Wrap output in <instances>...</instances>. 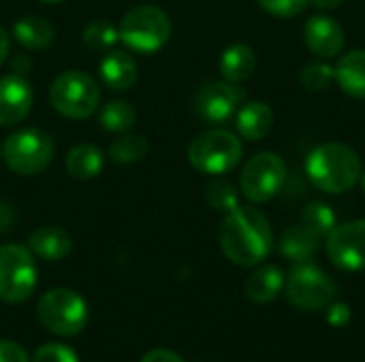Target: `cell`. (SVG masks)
<instances>
[{
	"instance_id": "38",
	"label": "cell",
	"mask_w": 365,
	"mask_h": 362,
	"mask_svg": "<svg viewBox=\"0 0 365 362\" xmlns=\"http://www.w3.org/2000/svg\"><path fill=\"white\" fill-rule=\"evenodd\" d=\"M359 183H361V192L365 194V171H361V177H359Z\"/></svg>"
},
{
	"instance_id": "5",
	"label": "cell",
	"mask_w": 365,
	"mask_h": 362,
	"mask_svg": "<svg viewBox=\"0 0 365 362\" xmlns=\"http://www.w3.org/2000/svg\"><path fill=\"white\" fill-rule=\"evenodd\" d=\"M38 322L58 337H75L88 326V303L81 294L68 288L45 292L36 305Z\"/></svg>"
},
{
	"instance_id": "16",
	"label": "cell",
	"mask_w": 365,
	"mask_h": 362,
	"mask_svg": "<svg viewBox=\"0 0 365 362\" xmlns=\"http://www.w3.org/2000/svg\"><path fill=\"white\" fill-rule=\"evenodd\" d=\"M274 126V111L267 102L250 100L242 105L235 113L237 134L246 141H261L269 134Z\"/></svg>"
},
{
	"instance_id": "7",
	"label": "cell",
	"mask_w": 365,
	"mask_h": 362,
	"mask_svg": "<svg viewBox=\"0 0 365 362\" xmlns=\"http://www.w3.org/2000/svg\"><path fill=\"white\" fill-rule=\"evenodd\" d=\"M2 158L6 166L17 175H36L53 160L51 137L38 128H24L13 132L2 145Z\"/></svg>"
},
{
	"instance_id": "39",
	"label": "cell",
	"mask_w": 365,
	"mask_h": 362,
	"mask_svg": "<svg viewBox=\"0 0 365 362\" xmlns=\"http://www.w3.org/2000/svg\"><path fill=\"white\" fill-rule=\"evenodd\" d=\"M41 2H45V4H58V2H62V0H41Z\"/></svg>"
},
{
	"instance_id": "21",
	"label": "cell",
	"mask_w": 365,
	"mask_h": 362,
	"mask_svg": "<svg viewBox=\"0 0 365 362\" xmlns=\"http://www.w3.org/2000/svg\"><path fill=\"white\" fill-rule=\"evenodd\" d=\"M56 28L49 19L38 15H26L13 23V38L26 49H47L53 43Z\"/></svg>"
},
{
	"instance_id": "13",
	"label": "cell",
	"mask_w": 365,
	"mask_h": 362,
	"mask_svg": "<svg viewBox=\"0 0 365 362\" xmlns=\"http://www.w3.org/2000/svg\"><path fill=\"white\" fill-rule=\"evenodd\" d=\"M34 94L28 79L19 73L0 77V126H17L32 109Z\"/></svg>"
},
{
	"instance_id": "30",
	"label": "cell",
	"mask_w": 365,
	"mask_h": 362,
	"mask_svg": "<svg viewBox=\"0 0 365 362\" xmlns=\"http://www.w3.org/2000/svg\"><path fill=\"white\" fill-rule=\"evenodd\" d=\"M257 2L263 11H267L274 17H282V19L299 15L310 4V0H257Z\"/></svg>"
},
{
	"instance_id": "6",
	"label": "cell",
	"mask_w": 365,
	"mask_h": 362,
	"mask_svg": "<svg viewBox=\"0 0 365 362\" xmlns=\"http://www.w3.org/2000/svg\"><path fill=\"white\" fill-rule=\"evenodd\" d=\"M51 107L71 119L90 117L101 100V87L94 77L81 70H66L49 87Z\"/></svg>"
},
{
	"instance_id": "35",
	"label": "cell",
	"mask_w": 365,
	"mask_h": 362,
	"mask_svg": "<svg viewBox=\"0 0 365 362\" xmlns=\"http://www.w3.org/2000/svg\"><path fill=\"white\" fill-rule=\"evenodd\" d=\"M13 222V211L6 203H0V230H6Z\"/></svg>"
},
{
	"instance_id": "4",
	"label": "cell",
	"mask_w": 365,
	"mask_h": 362,
	"mask_svg": "<svg viewBox=\"0 0 365 362\" xmlns=\"http://www.w3.org/2000/svg\"><path fill=\"white\" fill-rule=\"evenodd\" d=\"M244 156L242 139L225 128L201 132L188 145V162L205 175H222L233 171Z\"/></svg>"
},
{
	"instance_id": "8",
	"label": "cell",
	"mask_w": 365,
	"mask_h": 362,
	"mask_svg": "<svg viewBox=\"0 0 365 362\" xmlns=\"http://www.w3.org/2000/svg\"><path fill=\"white\" fill-rule=\"evenodd\" d=\"M36 288V265L32 252L24 245L0 247V301L24 303Z\"/></svg>"
},
{
	"instance_id": "22",
	"label": "cell",
	"mask_w": 365,
	"mask_h": 362,
	"mask_svg": "<svg viewBox=\"0 0 365 362\" xmlns=\"http://www.w3.org/2000/svg\"><path fill=\"white\" fill-rule=\"evenodd\" d=\"M255 66H257L255 51H252V47H248L244 43H235V45L227 47L218 62L220 75L225 77V81H231V83L246 81L255 73Z\"/></svg>"
},
{
	"instance_id": "28",
	"label": "cell",
	"mask_w": 365,
	"mask_h": 362,
	"mask_svg": "<svg viewBox=\"0 0 365 362\" xmlns=\"http://www.w3.org/2000/svg\"><path fill=\"white\" fill-rule=\"evenodd\" d=\"M205 203L216 209V211H225L229 213L231 209H235L240 205L237 198V190L231 181L227 179H214L212 183H207L205 188Z\"/></svg>"
},
{
	"instance_id": "3",
	"label": "cell",
	"mask_w": 365,
	"mask_h": 362,
	"mask_svg": "<svg viewBox=\"0 0 365 362\" xmlns=\"http://www.w3.org/2000/svg\"><path fill=\"white\" fill-rule=\"evenodd\" d=\"M120 41L143 55L156 53L171 38V19L154 4H141L130 9L120 23Z\"/></svg>"
},
{
	"instance_id": "34",
	"label": "cell",
	"mask_w": 365,
	"mask_h": 362,
	"mask_svg": "<svg viewBox=\"0 0 365 362\" xmlns=\"http://www.w3.org/2000/svg\"><path fill=\"white\" fill-rule=\"evenodd\" d=\"M141 362H184L182 356H178L175 352L171 350H165V348H156V350H150Z\"/></svg>"
},
{
	"instance_id": "11",
	"label": "cell",
	"mask_w": 365,
	"mask_h": 362,
	"mask_svg": "<svg viewBox=\"0 0 365 362\" xmlns=\"http://www.w3.org/2000/svg\"><path fill=\"white\" fill-rule=\"evenodd\" d=\"M246 92L231 81H210L195 96V111L205 124H227L244 105Z\"/></svg>"
},
{
	"instance_id": "37",
	"label": "cell",
	"mask_w": 365,
	"mask_h": 362,
	"mask_svg": "<svg viewBox=\"0 0 365 362\" xmlns=\"http://www.w3.org/2000/svg\"><path fill=\"white\" fill-rule=\"evenodd\" d=\"M317 9H323V11H331V9H338L342 6L346 0H310Z\"/></svg>"
},
{
	"instance_id": "2",
	"label": "cell",
	"mask_w": 365,
	"mask_h": 362,
	"mask_svg": "<svg viewBox=\"0 0 365 362\" xmlns=\"http://www.w3.org/2000/svg\"><path fill=\"white\" fill-rule=\"evenodd\" d=\"M361 158L346 143H323L310 151L306 173L310 181L327 194L349 192L361 177Z\"/></svg>"
},
{
	"instance_id": "25",
	"label": "cell",
	"mask_w": 365,
	"mask_h": 362,
	"mask_svg": "<svg viewBox=\"0 0 365 362\" xmlns=\"http://www.w3.org/2000/svg\"><path fill=\"white\" fill-rule=\"evenodd\" d=\"M120 41V30L107 19H94L83 30V45L92 51L107 53Z\"/></svg>"
},
{
	"instance_id": "29",
	"label": "cell",
	"mask_w": 365,
	"mask_h": 362,
	"mask_svg": "<svg viewBox=\"0 0 365 362\" xmlns=\"http://www.w3.org/2000/svg\"><path fill=\"white\" fill-rule=\"evenodd\" d=\"M299 79H302L306 90L321 92V90H327L329 83L336 79V68L331 64H327L325 60H314V62H308L304 66Z\"/></svg>"
},
{
	"instance_id": "18",
	"label": "cell",
	"mask_w": 365,
	"mask_h": 362,
	"mask_svg": "<svg viewBox=\"0 0 365 362\" xmlns=\"http://www.w3.org/2000/svg\"><path fill=\"white\" fill-rule=\"evenodd\" d=\"M319 250V237L304 224H295L278 239V254L291 262H308Z\"/></svg>"
},
{
	"instance_id": "12",
	"label": "cell",
	"mask_w": 365,
	"mask_h": 362,
	"mask_svg": "<svg viewBox=\"0 0 365 362\" xmlns=\"http://www.w3.org/2000/svg\"><path fill=\"white\" fill-rule=\"evenodd\" d=\"M327 256L342 271H364L365 220L336 226L327 235Z\"/></svg>"
},
{
	"instance_id": "10",
	"label": "cell",
	"mask_w": 365,
	"mask_h": 362,
	"mask_svg": "<svg viewBox=\"0 0 365 362\" xmlns=\"http://www.w3.org/2000/svg\"><path fill=\"white\" fill-rule=\"evenodd\" d=\"M287 164L274 151H261L248 160L242 171V192L250 203L272 201L284 186Z\"/></svg>"
},
{
	"instance_id": "31",
	"label": "cell",
	"mask_w": 365,
	"mask_h": 362,
	"mask_svg": "<svg viewBox=\"0 0 365 362\" xmlns=\"http://www.w3.org/2000/svg\"><path fill=\"white\" fill-rule=\"evenodd\" d=\"M30 362H79V361H77V354H75L71 348H66V346H62V344H45V346H41V348L34 352V356H32V361Z\"/></svg>"
},
{
	"instance_id": "1",
	"label": "cell",
	"mask_w": 365,
	"mask_h": 362,
	"mask_svg": "<svg viewBox=\"0 0 365 362\" xmlns=\"http://www.w3.org/2000/svg\"><path fill=\"white\" fill-rule=\"evenodd\" d=\"M220 247L225 256L240 267L261 265L274 245L267 218L255 207L231 209L220 224Z\"/></svg>"
},
{
	"instance_id": "9",
	"label": "cell",
	"mask_w": 365,
	"mask_h": 362,
	"mask_svg": "<svg viewBox=\"0 0 365 362\" xmlns=\"http://www.w3.org/2000/svg\"><path fill=\"white\" fill-rule=\"evenodd\" d=\"M287 297L291 305L304 312H319L334 303L336 284L331 277L312 262H299L287 282Z\"/></svg>"
},
{
	"instance_id": "17",
	"label": "cell",
	"mask_w": 365,
	"mask_h": 362,
	"mask_svg": "<svg viewBox=\"0 0 365 362\" xmlns=\"http://www.w3.org/2000/svg\"><path fill=\"white\" fill-rule=\"evenodd\" d=\"M71 237L62 228L43 226L28 237V250L43 260H62L71 254Z\"/></svg>"
},
{
	"instance_id": "32",
	"label": "cell",
	"mask_w": 365,
	"mask_h": 362,
	"mask_svg": "<svg viewBox=\"0 0 365 362\" xmlns=\"http://www.w3.org/2000/svg\"><path fill=\"white\" fill-rule=\"evenodd\" d=\"M0 362H30V356L15 341L0 339Z\"/></svg>"
},
{
	"instance_id": "15",
	"label": "cell",
	"mask_w": 365,
	"mask_h": 362,
	"mask_svg": "<svg viewBox=\"0 0 365 362\" xmlns=\"http://www.w3.org/2000/svg\"><path fill=\"white\" fill-rule=\"evenodd\" d=\"M98 75L111 92H126L137 81V64L126 51L109 49L98 62Z\"/></svg>"
},
{
	"instance_id": "26",
	"label": "cell",
	"mask_w": 365,
	"mask_h": 362,
	"mask_svg": "<svg viewBox=\"0 0 365 362\" xmlns=\"http://www.w3.org/2000/svg\"><path fill=\"white\" fill-rule=\"evenodd\" d=\"M302 224L321 239V237H327L336 228V213L327 203L314 201V203L306 205V209L302 213Z\"/></svg>"
},
{
	"instance_id": "24",
	"label": "cell",
	"mask_w": 365,
	"mask_h": 362,
	"mask_svg": "<svg viewBox=\"0 0 365 362\" xmlns=\"http://www.w3.org/2000/svg\"><path fill=\"white\" fill-rule=\"evenodd\" d=\"M98 122L109 132H126L137 122V111L128 100H111L103 107Z\"/></svg>"
},
{
	"instance_id": "20",
	"label": "cell",
	"mask_w": 365,
	"mask_h": 362,
	"mask_svg": "<svg viewBox=\"0 0 365 362\" xmlns=\"http://www.w3.org/2000/svg\"><path fill=\"white\" fill-rule=\"evenodd\" d=\"M336 81L344 94L365 98V49H353L338 60Z\"/></svg>"
},
{
	"instance_id": "23",
	"label": "cell",
	"mask_w": 365,
	"mask_h": 362,
	"mask_svg": "<svg viewBox=\"0 0 365 362\" xmlns=\"http://www.w3.org/2000/svg\"><path fill=\"white\" fill-rule=\"evenodd\" d=\"M64 164H66V171H68L71 177H75V179H92L103 171L105 158H103V151L96 145L81 143V145H75L68 151Z\"/></svg>"
},
{
	"instance_id": "36",
	"label": "cell",
	"mask_w": 365,
	"mask_h": 362,
	"mask_svg": "<svg viewBox=\"0 0 365 362\" xmlns=\"http://www.w3.org/2000/svg\"><path fill=\"white\" fill-rule=\"evenodd\" d=\"M9 47H11V38H9V32L0 26V64L6 60L9 55Z\"/></svg>"
},
{
	"instance_id": "14",
	"label": "cell",
	"mask_w": 365,
	"mask_h": 362,
	"mask_svg": "<svg viewBox=\"0 0 365 362\" xmlns=\"http://www.w3.org/2000/svg\"><path fill=\"white\" fill-rule=\"evenodd\" d=\"M304 36L308 49L321 60L338 58L344 49V30L329 15H312L306 21Z\"/></svg>"
},
{
	"instance_id": "33",
	"label": "cell",
	"mask_w": 365,
	"mask_h": 362,
	"mask_svg": "<svg viewBox=\"0 0 365 362\" xmlns=\"http://www.w3.org/2000/svg\"><path fill=\"white\" fill-rule=\"evenodd\" d=\"M329 324L334 326H344L351 320V309L344 303H331L329 305V316H327Z\"/></svg>"
},
{
	"instance_id": "19",
	"label": "cell",
	"mask_w": 365,
	"mask_h": 362,
	"mask_svg": "<svg viewBox=\"0 0 365 362\" xmlns=\"http://www.w3.org/2000/svg\"><path fill=\"white\" fill-rule=\"evenodd\" d=\"M284 288V273L276 265H265L257 269L246 280V297L257 305L272 303Z\"/></svg>"
},
{
	"instance_id": "27",
	"label": "cell",
	"mask_w": 365,
	"mask_h": 362,
	"mask_svg": "<svg viewBox=\"0 0 365 362\" xmlns=\"http://www.w3.org/2000/svg\"><path fill=\"white\" fill-rule=\"evenodd\" d=\"M145 154H148V141L143 137H137V134L120 137L109 147V158L115 164H133V162H139V160L145 158Z\"/></svg>"
}]
</instances>
